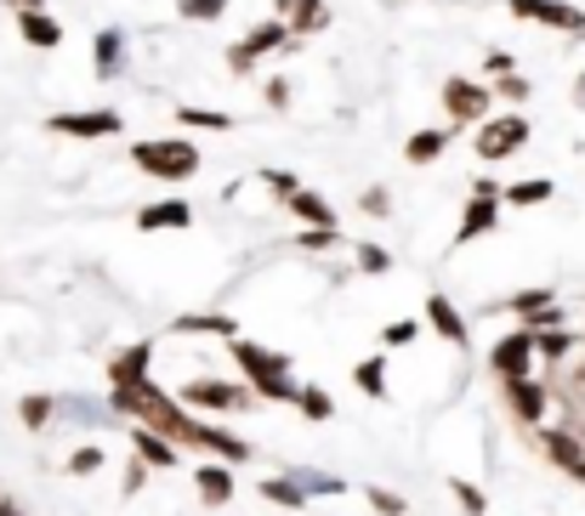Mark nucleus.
Wrapping results in <instances>:
<instances>
[{"mask_svg": "<svg viewBox=\"0 0 585 516\" xmlns=\"http://www.w3.org/2000/svg\"><path fill=\"white\" fill-rule=\"evenodd\" d=\"M109 409L125 414L132 426H148V432H159V437H171L182 455H211V460H227V466H250V460H256V443H250V437L200 421L193 409L177 403V392L154 386V375H148V380H132V386H109Z\"/></svg>", "mask_w": 585, "mask_h": 516, "instance_id": "1", "label": "nucleus"}, {"mask_svg": "<svg viewBox=\"0 0 585 516\" xmlns=\"http://www.w3.org/2000/svg\"><path fill=\"white\" fill-rule=\"evenodd\" d=\"M227 352H234V364H239L245 386L256 392V403H290V398H296L302 380H296V369H290L284 352H273L262 341H245V335L227 341Z\"/></svg>", "mask_w": 585, "mask_h": 516, "instance_id": "2", "label": "nucleus"}, {"mask_svg": "<svg viewBox=\"0 0 585 516\" xmlns=\"http://www.w3.org/2000/svg\"><path fill=\"white\" fill-rule=\"evenodd\" d=\"M125 159H132V165H137L148 182H159V187H177V182H188V176H200V165H205L200 142H188V137L132 142V148H125Z\"/></svg>", "mask_w": 585, "mask_h": 516, "instance_id": "3", "label": "nucleus"}, {"mask_svg": "<svg viewBox=\"0 0 585 516\" xmlns=\"http://www.w3.org/2000/svg\"><path fill=\"white\" fill-rule=\"evenodd\" d=\"M443 119H449V131H472V125H483L500 103H495V85L490 80H472V74H449L443 80Z\"/></svg>", "mask_w": 585, "mask_h": 516, "instance_id": "4", "label": "nucleus"}, {"mask_svg": "<svg viewBox=\"0 0 585 516\" xmlns=\"http://www.w3.org/2000/svg\"><path fill=\"white\" fill-rule=\"evenodd\" d=\"M177 403L193 414H245L256 403V392L245 380H211V375H193L177 386Z\"/></svg>", "mask_w": 585, "mask_h": 516, "instance_id": "5", "label": "nucleus"}, {"mask_svg": "<svg viewBox=\"0 0 585 516\" xmlns=\"http://www.w3.org/2000/svg\"><path fill=\"white\" fill-rule=\"evenodd\" d=\"M535 137V125H529V114H490V119H483V125H472V148H477V159H483V165H500V159H511L517 148H524Z\"/></svg>", "mask_w": 585, "mask_h": 516, "instance_id": "6", "label": "nucleus"}, {"mask_svg": "<svg viewBox=\"0 0 585 516\" xmlns=\"http://www.w3.org/2000/svg\"><path fill=\"white\" fill-rule=\"evenodd\" d=\"M290 41H296V35H290V23H284V18L256 23L245 41H234V46H227V74H234V80H250L256 69H262V57H273V51H290Z\"/></svg>", "mask_w": 585, "mask_h": 516, "instance_id": "7", "label": "nucleus"}, {"mask_svg": "<svg viewBox=\"0 0 585 516\" xmlns=\"http://www.w3.org/2000/svg\"><path fill=\"white\" fill-rule=\"evenodd\" d=\"M46 131L63 142H109L125 131V114L120 108H63V114H46Z\"/></svg>", "mask_w": 585, "mask_h": 516, "instance_id": "8", "label": "nucleus"}, {"mask_svg": "<svg viewBox=\"0 0 585 516\" xmlns=\"http://www.w3.org/2000/svg\"><path fill=\"white\" fill-rule=\"evenodd\" d=\"M490 375H495V380H524V375H540V346H535V330H529V324L506 330V335L490 346Z\"/></svg>", "mask_w": 585, "mask_h": 516, "instance_id": "9", "label": "nucleus"}, {"mask_svg": "<svg viewBox=\"0 0 585 516\" xmlns=\"http://www.w3.org/2000/svg\"><path fill=\"white\" fill-rule=\"evenodd\" d=\"M500 386V403H506V414L517 426H540L545 414H551V386L540 380V375H524V380H495Z\"/></svg>", "mask_w": 585, "mask_h": 516, "instance_id": "10", "label": "nucleus"}, {"mask_svg": "<svg viewBox=\"0 0 585 516\" xmlns=\"http://www.w3.org/2000/svg\"><path fill=\"white\" fill-rule=\"evenodd\" d=\"M506 12L517 23H540V28H558V35H585V12L574 0H506Z\"/></svg>", "mask_w": 585, "mask_h": 516, "instance_id": "11", "label": "nucleus"}, {"mask_svg": "<svg viewBox=\"0 0 585 516\" xmlns=\"http://www.w3.org/2000/svg\"><path fill=\"white\" fill-rule=\"evenodd\" d=\"M500 228V193H466V210H461V228H454V250H466L477 239H490Z\"/></svg>", "mask_w": 585, "mask_h": 516, "instance_id": "12", "label": "nucleus"}, {"mask_svg": "<svg viewBox=\"0 0 585 516\" xmlns=\"http://www.w3.org/2000/svg\"><path fill=\"white\" fill-rule=\"evenodd\" d=\"M420 324H427L438 341H449L454 352H472V330H466V318H461V307H454L443 289H432L427 296V312H420Z\"/></svg>", "mask_w": 585, "mask_h": 516, "instance_id": "13", "label": "nucleus"}, {"mask_svg": "<svg viewBox=\"0 0 585 516\" xmlns=\"http://www.w3.org/2000/svg\"><path fill=\"white\" fill-rule=\"evenodd\" d=\"M193 494H200V505H211V511L234 505V494H239V477H234V466L205 455L200 466H193Z\"/></svg>", "mask_w": 585, "mask_h": 516, "instance_id": "14", "label": "nucleus"}, {"mask_svg": "<svg viewBox=\"0 0 585 516\" xmlns=\"http://www.w3.org/2000/svg\"><path fill=\"white\" fill-rule=\"evenodd\" d=\"M125 51H132V41H125V28H97V41H91V74L97 80H120L125 74Z\"/></svg>", "mask_w": 585, "mask_h": 516, "instance_id": "15", "label": "nucleus"}, {"mask_svg": "<svg viewBox=\"0 0 585 516\" xmlns=\"http://www.w3.org/2000/svg\"><path fill=\"white\" fill-rule=\"evenodd\" d=\"M188 228H193L188 199H154L137 210V233H188Z\"/></svg>", "mask_w": 585, "mask_h": 516, "instance_id": "16", "label": "nucleus"}, {"mask_svg": "<svg viewBox=\"0 0 585 516\" xmlns=\"http://www.w3.org/2000/svg\"><path fill=\"white\" fill-rule=\"evenodd\" d=\"M273 18H284L296 41L324 35V28H330V7H324V0H273Z\"/></svg>", "mask_w": 585, "mask_h": 516, "instance_id": "17", "label": "nucleus"}, {"mask_svg": "<svg viewBox=\"0 0 585 516\" xmlns=\"http://www.w3.org/2000/svg\"><path fill=\"white\" fill-rule=\"evenodd\" d=\"M171 335L234 341V335H239V318H234V312H182V318H171Z\"/></svg>", "mask_w": 585, "mask_h": 516, "instance_id": "18", "label": "nucleus"}, {"mask_svg": "<svg viewBox=\"0 0 585 516\" xmlns=\"http://www.w3.org/2000/svg\"><path fill=\"white\" fill-rule=\"evenodd\" d=\"M12 23H18V35H23V46H35V51H57L63 46V23L46 12V7H29V12H12Z\"/></svg>", "mask_w": 585, "mask_h": 516, "instance_id": "19", "label": "nucleus"}, {"mask_svg": "<svg viewBox=\"0 0 585 516\" xmlns=\"http://www.w3.org/2000/svg\"><path fill=\"white\" fill-rule=\"evenodd\" d=\"M132 455H137L148 471H177V466H182V448H177L171 437L148 432V426H132Z\"/></svg>", "mask_w": 585, "mask_h": 516, "instance_id": "20", "label": "nucleus"}, {"mask_svg": "<svg viewBox=\"0 0 585 516\" xmlns=\"http://www.w3.org/2000/svg\"><path fill=\"white\" fill-rule=\"evenodd\" d=\"M545 307H558V289L551 284H524V289H511L506 301H495L490 312H506V318H517V324H529V318H540Z\"/></svg>", "mask_w": 585, "mask_h": 516, "instance_id": "21", "label": "nucleus"}, {"mask_svg": "<svg viewBox=\"0 0 585 516\" xmlns=\"http://www.w3.org/2000/svg\"><path fill=\"white\" fill-rule=\"evenodd\" d=\"M154 352H159V341H132V346H120L114 358H109V386H132V380H148Z\"/></svg>", "mask_w": 585, "mask_h": 516, "instance_id": "22", "label": "nucleus"}, {"mask_svg": "<svg viewBox=\"0 0 585 516\" xmlns=\"http://www.w3.org/2000/svg\"><path fill=\"white\" fill-rule=\"evenodd\" d=\"M284 210L296 216L302 228H341V221H336V210H330V199H324V193H313L307 182H302V187L284 199Z\"/></svg>", "mask_w": 585, "mask_h": 516, "instance_id": "23", "label": "nucleus"}, {"mask_svg": "<svg viewBox=\"0 0 585 516\" xmlns=\"http://www.w3.org/2000/svg\"><path fill=\"white\" fill-rule=\"evenodd\" d=\"M449 142H454L449 125H420V131L404 142V159H409V165H438V159L449 153Z\"/></svg>", "mask_w": 585, "mask_h": 516, "instance_id": "24", "label": "nucleus"}, {"mask_svg": "<svg viewBox=\"0 0 585 516\" xmlns=\"http://www.w3.org/2000/svg\"><path fill=\"white\" fill-rule=\"evenodd\" d=\"M551 199H558V182L551 176H524V182L500 187V205H517V210H535V205H551Z\"/></svg>", "mask_w": 585, "mask_h": 516, "instance_id": "25", "label": "nucleus"}, {"mask_svg": "<svg viewBox=\"0 0 585 516\" xmlns=\"http://www.w3.org/2000/svg\"><path fill=\"white\" fill-rule=\"evenodd\" d=\"M256 494H262L268 505H279V511H307V505H313V500L302 494V482L290 477V471H279V477H262V482H256Z\"/></svg>", "mask_w": 585, "mask_h": 516, "instance_id": "26", "label": "nucleus"}, {"mask_svg": "<svg viewBox=\"0 0 585 516\" xmlns=\"http://www.w3.org/2000/svg\"><path fill=\"white\" fill-rule=\"evenodd\" d=\"M352 386H359L370 403H386V398H393V380H386V358H381V352H375V358H359V364H352Z\"/></svg>", "mask_w": 585, "mask_h": 516, "instance_id": "27", "label": "nucleus"}, {"mask_svg": "<svg viewBox=\"0 0 585 516\" xmlns=\"http://www.w3.org/2000/svg\"><path fill=\"white\" fill-rule=\"evenodd\" d=\"M290 409H296L302 421H313V426L336 421V398L324 392V386H313V380H302V386H296V398H290Z\"/></svg>", "mask_w": 585, "mask_h": 516, "instance_id": "28", "label": "nucleus"}, {"mask_svg": "<svg viewBox=\"0 0 585 516\" xmlns=\"http://www.w3.org/2000/svg\"><path fill=\"white\" fill-rule=\"evenodd\" d=\"M171 119L182 125V131H234V114L227 108H200V103H177Z\"/></svg>", "mask_w": 585, "mask_h": 516, "instance_id": "29", "label": "nucleus"}, {"mask_svg": "<svg viewBox=\"0 0 585 516\" xmlns=\"http://www.w3.org/2000/svg\"><path fill=\"white\" fill-rule=\"evenodd\" d=\"M352 273L359 278H386L393 273V250H381L375 239H352Z\"/></svg>", "mask_w": 585, "mask_h": 516, "instance_id": "30", "label": "nucleus"}, {"mask_svg": "<svg viewBox=\"0 0 585 516\" xmlns=\"http://www.w3.org/2000/svg\"><path fill=\"white\" fill-rule=\"evenodd\" d=\"M284 471L302 482V494H307V500H341V494H347V482L330 477V471H313V466H284Z\"/></svg>", "mask_w": 585, "mask_h": 516, "instance_id": "31", "label": "nucleus"}, {"mask_svg": "<svg viewBox=\"0 0 585 516\" xmlns=\"http://www.w3.org/2000/svg\"><path fill=\"white\" fill-rule=\"evenodd\" d=\"M18 421H23V432H46V426L57 421V398H52V392L18 398Z\"/></svg>", "mask_w": 585, "mask_h": 516, "instance_id": "32", "label": "nucleus"}, {"mask_svg": "<svg viewBox=\"0 0 585 516\" xmlns=\"http://www.w3.org/2000/svg\"><path fill=\"white\" fill-rule=\"evenodd\" d=\"M296 250H302V255H330V250H347V233H341V228H302V233H296Z\"/></svg>", "mask_w": 585, "mask_h": 516, "instance_id": "33", "label": "nucleus"}, {"mask_svg": "<svg viewBox=\"0 0 585 516\" xmlns=\"http://www.w3.org/2000/svg\"><path fill=\"white\" fill-rule=\"evenodd\" d=\"M443 489H449L454 500H461V511H466V516H490V494H483L472 477H443Z\"/></svg>", "mask_w": 585, "mask_h": 516, "instance_id": "34", "label": "nucleus"}, {"mask_svg": "<svg viewBox=\"0 0 585 516\" xmlns=\"http://www.w3.org/2000/svg\"><path fill=\"white\" fill-rule=\"evenodd\" d=\"M234 0H177V18L182 23H222Z\"/></svg>", "mask_w": 585, "mask_h": 516, "instance_id": "35", "label": "nucleus"}, {"mask_svg": "<svg viewBox=\"0 0 585 516\" xmlns=\"http://www.w3.org/2000/svg\"><path fill=\"white\" fill-rule=\"evenodd\" d=\"M420 330H427L420 318H393V324L381 330V346H386V352H404V346H415V341H420Z\"/></svg>", "mask_w": 585, "mask_h": 516, "instance_id": "36", "label": "nucleus"}, {"mask_svg": "<svg viewBox=\"0 0 585 516\" xmlns=\"http://www.w3.org/2000/svg\"><path fill=\"white\" fill-rule=\"evenodd\" d=\"M495 85V103H529V96H535V85H529V74L524 69H517V74H500V80H490Z\"/></svg>", "mask_w": 585, "mask_h": 516, "instance_id": "37", "label": "nucleus"}, {"mask_svg": "<svg viewBox=\"0 0 585 516\" xmlns=\"http://www.w3.org/2000/svg\"><path fill=\"white\" fill-rule=\"evenodd\" d=\"M364 500H370V511H375V516H409V500H404V494H393V489H381V482H370Z\"/></svg>", "mask_w": 585, "mask_h": 516, "instance_id": "38", "label": "nucleus"}, {"mask_svg": "<svg viewBox=\"0 0 585 516\" xmlns=\"http://www.w3.org/2000/svg\"><path fill=\"white\" fill-rule=\"evenodd\" d=\"M63 471H69V477H97V471H103V448H97V443L75 448V455L63 460Z\"/></svg>", "mask_w": 585, "mask_h": 516, "instance_id": "39", "label": "nucleus"}, {"mask_svg": "<svg viewBox=\"0 0 585 516\" xmlns=\"http://www.w3.org/2000/svg\"><path fill=\"white\" fill-rule=\"evenodd\" d=\"M256 182H262V187L273 193V199H279V205H284V199H290V193H296V187H302V176H296V171H273V165H268L262 176H256Z\"/></svg>", "mask_w": 585, "mask_h": 516, "instance_id": "40", "label": "nucleus"}, {"mask_svg": "<svg viewBox=\"0 0 585 516\" xmlns=\"http://www.w3.org/2000/svg\"><path fill=\"white\" fill-rule=\"evenodd\" d=\"M148 477H154V471H148V466L132 455V460H125V471H120V494H125V500L143 494V489H148Z\"/></svg>", "mask_w": 585, "mask_h": 516, "instance_id": "41", "label": "nucleus"}, {"mask_svg": "<svg viewBox=\"0 0 585 516\" xmlns=\"http://www.w3.org/2000/svg\"><path fill=\"white\" fill-rule=\"evenodd\" d=\"M359 210L364 216H393V193H386V187H364L359 193Z\"/></svg>", "mask_w": 585, "mask_h": 516, "instance_id": "42", "label": "nucleus"}, {"mask_svg": "<svg viewBox=\"0 0 585 516\" xmlns=\"http://www.w3.org/2000/svg\"><path fill=\"white\" fill-rule=\"evenodd\" d=\"M500 74H517V57L511 51H483V80H500Z\"/></svg>", "mask_w": 585, "mask_h": 516, "instance_id": "43", "label": "nucleus"}, {"mask_svg": "<svg viewBox=\"0 0 585 516\" xmlns=\"http://www.w3.org/2000/svg\"><path fill=\"white\" fill-rule=\"evenodd\" d=\"M262 96H268V108H273V114H284V108H290V80L273 74V80L262 85Z\"/></svg>", "mask_w": 585, "mask_h": 516, "instance_id": "44", "label": "nucleus"}, {"mask_svg": "<svg viewBox=\"0 0 585 516\" xmlns=\"http://www.w3.org/2000/svg\"><path fill=\"white\" fill-rule=\"evenodd\" d=\"M0 7H12V12H29V7H46V0H0Z\"/></svg>", "mask_w": 585, "mask_h": 516, "instance_id": "45", "label": "nucleus"}, {"mask_svg": "<svg viewBox=\"0 0 585 516\" xmlns=\"http://www.w3.org/2000/svg\"><path fill=\"white\" fill-rule=\"evenodd\" d=\"M574 103L585 108V69H580V80H574Z\"/></svg>", "mask_w": 585, "mask_h": 516, "instance_id": "46", "label": "nucleus"}, {"mask_svg": "<svg viewBox=\"0 0 585 516\" xmlns=\"http://www.w3.org/2000/svg\"><path fill=\"white\" fill-rule=\"evenodd\" d=\"M0 516H23V511H18V500H0Z\"/></svg>", "mask_w": 585, "mask_h": 516, "instance_id": "47", "label": "nucleus"}, {"mask_svg": "<svg viewBox=\"0 0 585 516\" xmlns=\"http://www.w3.org/2000/svg\"><path fill=\"white\" fill-rule=\"evenodd\" d=\"M211 516H216V511H211Z\"/></svg>", "mask_w": 585, "mask_h": 516, "instance_id": "48", "label": "nucleus"}]
</instances>
